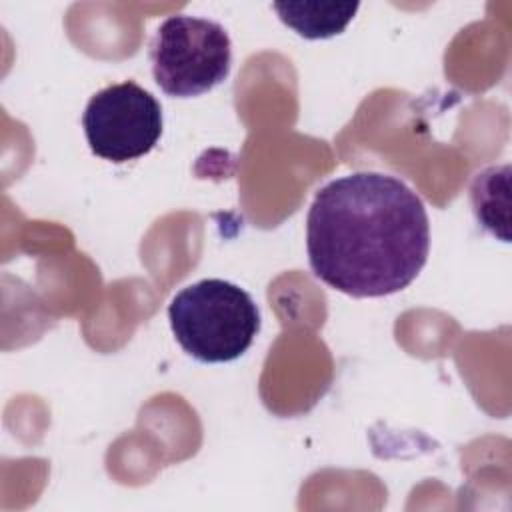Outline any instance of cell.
I'll return each instance as SVG.
<instances>
[{
  "mask_svg": "<svg viewBox=\"0 0 512 512\" xmlns=\"http://www.w3.org/2000/svg\"><path fill=\"white\" fill-rule=\"evenodd\" d=\"M430 222L422 198L400 178L354 172L322 186L306 218L316 278L354 298L404 290L424 268Z\"/></svg>",
  "mask_w": 512,
  "mask_h": 512,
  "instance_id": "1",
  "label": "cell"
},
{
  "mask_svg": "<svg viewBox=\"0 0 512 512\" xmlns=\"http://www.w3.org/2000/svg\"><path fill=\"white\" fill-rule=\"evenodd\" d=\"M168 320L178 344L208 364L240 358L260 330V312L252 296L220 278L182 288L168 306Z\"/></svg>",
  "mask_w": 512,
  "mask_h": 512,
  "instance_id": "2",
  "label": "cell"
},
{
  "mask_svg": "<svg viewBox=\"0 0 512 512\" xmlns=\"http://www.w3.org/2000/svg\"><path fill=\"white\" fill-rule=\"evenodd\" d=\"M154 80L168 96H200L226 80L232 64L230 36L222 24L178 14L166 18L150 44Z\"/></svg>",
  "mask_w": 512,
  "mask_h": 512,
  "instance_id": "3",
  "label": "cell"
},
{
  "mask_svg": "<svg viewBox=\"0 0 512 512\" xmlns=\"http://www.w3.org/2000/svg\"><path fill=\"white\" fill-rule=\"evenodd\" d=\"M82 126L96 156L128 162L148 154L160 140L162 108L136 82L110 84L88 100Z\"/></svg>",
  "mask_w": 512,
  "mask_h": 512,
  "instance_id": "4",
  "label": "cell"
},
{
  "mask_svg": "<svg viewBox=\"0 0 512 512\" xmlns=\"http://www.w3.org/2000/svg\"><path fill=\"white\" fill-rule=\"evenodd\" d=\"M280 20L308 40L340 34L360 8L358 2H274Z\"/></svg>",
  "mask_w": 512,
  "mask_h": 512,
  "instance_id": "5",
  "label": "cell"
},
{
  "mask_svg": "<svg viewBox=\"0 0 512 512\" xmlns=\"http://www.w3.org/2000/svg\"><path fill=\"white\" fill-rule=\"evenodd\" d=\"M508 176V166H492L476 174L470 188L478 222L494 236H500L504 242H508V196L498 200L496 192L502 184L508 182Z\"/></svg>",
  "mask_w": 512,
  "mask_h": 512,
  "instance_id": "6",
  "label": "cell"
}]
</instances>
